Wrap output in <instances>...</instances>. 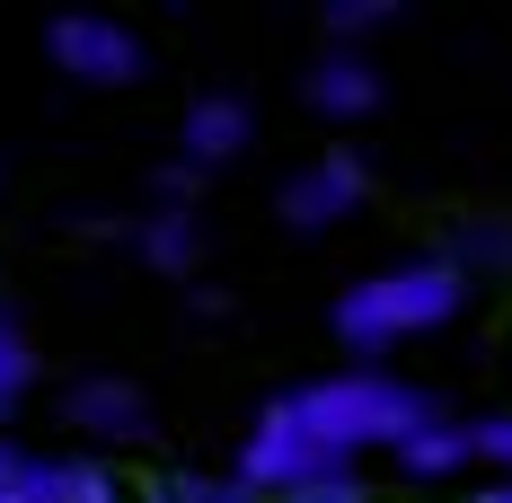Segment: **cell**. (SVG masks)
<instances>
[{"mask_svg":"<svg viewBox=\"0 0 512 503\" xmlns=\"http://www.w3.org/2000/svg\"><path fill=\"white\" fill-rule=\"evenodd\" d=\"M442 424V406L389 371H327L265 406L239 442V495H301L318 477H345L362 451H398L407 433Z\"/></svg>","mask_w":512,"mask_h":503,"instance_id":"6da1fadb","label":"cell"},{"mask_svg":"<svg viewBox=\"0 0 512 503\" xmlns=\"http://www.w3.org/2000/svg\"><path fill=\"white\" fill-rule=\"evenodd\" d=\"M460 309H468V274L460 265H451V256H407V265H371L362 283H345L336 309H327V327H336V345L354 353V371H371L380 353L442 336Z\"/></svg>","mask_w":512,"mask_h":503,"instance_id":"7a4b0ae2","label":"cell"},{"mask_svg":"<svg viewBox=\"0 0 512 503\" xmlns=\"http://www.w3.org/2000/svg\"><path fill=\"white\" fill-rule=\"evenodd\" d=\"M45 62L62 80H80V89H133V80L151 71V45H142L124 18L62 9V18H45Z\"/></svg>","mask_w":512,"mask_h":503,"instance_id":"3957f363","label":"cell"},{"mask_svg":"<svg viewBox=\"0 0 512 503\" xmlns=\"http://www.w3.org/2000/svg\"><path fill=\"white\" fill-rule=\"evenodd\" d=\"M362 203H371L362 151H318V159H301V168L283 177L274 212H283V230H336V221H354Z\"/></svg>","mask_w":512,"mask_h":503,"instance_id":"277c9868","label":"cell"},{"mask_svg":"<svg viewBox=\"0 0 512 503\" xmlns=\"http://www.w3.org/2000/svg\"><path fill=\"white\" fill-rule=\"evenodd\" d=\"M380 98H389V80H380V62L362 45H318L301 71V106L318 115V124H362V115H380Z\"/></svg>","mask_w":512,"mask_h":503,"instance_id":"5b68a950","label":"cell"},{"mask_svg":"<svg viewBox=\"0 0 512 503\" xmlns=\"http://www.w3.org/2000/svg\"><path fill=\"white\" fill-rule=\"evenodd\" d=\"M256 142V106L230 98V89H204V98H186L177 115V159H186V177H204V168H230V159Z\"/></svg>","mask_w":512,"mask_h":503,"instance_id":"8992f818","label":"cell"},{"mask_svg":"<svg viewBox=\"0 0 512 503\" xmlns=\"http://www.w3.org/2000/svg\"><path fill=\"white\" fill-rule=\"evenodd\" d=\"M0 503H124V486L106 459H18Z\"/></svg>","mask_w":512,"mask_h":503,"instance_id":"52a82bcc","label":"cell"},{"mask_svg":"<svg viewBox=\"0 0 512 503\" xmlns=\"http://www.w3.org/2000/svg\"><path fill=\"white\" fill-rule=\"evenodd\" d=\"M62 415H71V433H89V442H142V433H151V398H142L133 380H80V389L62 398Z\"/></svg>","mask_w":512,"mask_h":503,"instance_id":"ba28073f","label":"cell"},{"mask_svg":"<svg viewBox=\"0 0 512 503\" xmlns=\"http://www.w3.org/2000/svg\"><path fill=\"white\" fill-rule=\"evenodd\" d=\"M186 186H195V177H168V186H159V212L142 221V256H151L159 274H195V256H204V221H195Z\"/></svg>","mask_w":512,"mask_h":503,"instance_id":"9c48e42d","label":"cell"},{"mask_svg":"<svg viewBox=\"0 0 512 503\" xmlns=\"http://www.w3.org/2000/svg\"><path fill=\"white\" fill-rule=\"evenodd\" d=\"M389 459H398V477H415V486H442V477H468V468H477V442H468V424L442 415V424L407 433Z\"/></svg>","mask_w":512,"mask_h":503,"instance_id":"30bf717a","label":"cell"},{"mask_svg":"<svg viewBox=\"0 0 512 503\" xmlns=\"http://www.w3.org/2000/svg\"><path fill=\"white\" fill-rule=\"evenodd\" d=\"M27 380H36V353H27V336H18V318L0 309V424L18 415V398H27Z\"/></svg>","mask_w":512,"mask_h":503,"instance_id":"8fae6325","label":"cell"},{"mask_svg":"<svg viewBox=\"0 0 512 503\" xmlns=\"http://www.w3.org/2000/svg\"><path fill=\"white\" fill-rule=\"evenodd\" d=\"M398 9H362V0H336L327 9V45H354V36H389Z\"/></svg>","mask_w":512,"mask_h":503,"instance_id":"7c38bea8","label":"cell"},{"mask_svg":"<svg viewBox=\"0 0 512 503\" xmlns=\"http://www.w3.org/2000/svg\"><path fill=\"white\" fill-rule=\"evenodd\" d=\"M468 442H477V459H486L495 477H512V415H486V424H468Z\"/></svg>","mask_w":512,"mask_h":503,"instance_id":"4fadbf2b","label":"cell"},{"mask_svg":"<svg viewBox=\"0 0 512 503\" xmlns=\"http://www.w3.org/2000/svg\"><path fill=\"white\" fill-rule=\"evenodd\" d=\"M283 503H362V486H354V468H345V477H318V486H301V495H283Z\"/></svg>","mask_w":512,"mask_h":503,"instance_id":"5bb4252c","label":"cell"},{"mask_svg":"<svg viewBox=\"0 0 512 503\" xmlns=\"http://www.w3.org/2000/svg\"><path fill=\"white\" fill-rule=\"evenodd\" d=\"M18 459H27V451H18V442H9V433H0V486H9V477H18Z\"/></svg>","mask_w":512,"mask_h":503,"instance_id":"9a60e30c","label":"cell"},{"mask_svg":"<svg viewBox=\"0 0 512 503\" xmlns=\"http://www.w3.org/2000/svg\"><path fill=\"white\" fill-rule=\"evenodd\" d=\"M477 503H512V477H504V486H486V495H477Z\"/></svg>","mask_w":512,"mask_h":503,"instance_id":"2e32d148","label":"cell"}]
</instances>
